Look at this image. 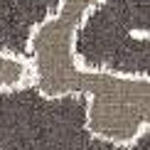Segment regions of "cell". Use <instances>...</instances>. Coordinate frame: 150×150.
I'll return each instance as SVG.
<instances>
[]
</instances>
